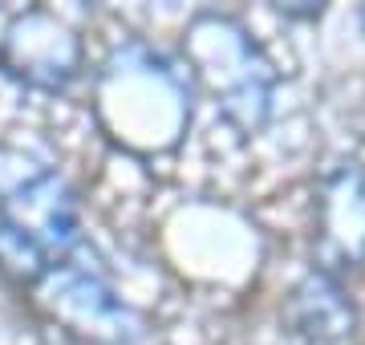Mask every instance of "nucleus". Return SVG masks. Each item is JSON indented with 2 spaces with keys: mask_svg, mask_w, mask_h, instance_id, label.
I'll return each instance as SVG.
<instances>
[{
  "mask_svg": "<svg viewBox=\"0 0 365 345\" xmlns=\"http://www.w3.org/2000/svg\"><path fill=\"white\" fill-rule=\"evenodd\" d=\"M182 61L199 90L211 93L223 122L240 134H260L272 118L276 66L248 29L220 13H199L182 29Z\"/></svg>",
  "mask_w": 365,
  "mask_h": 345,
  "instance_id": "2",
  "label": "nucleus"
},
{
  "mask_svg": "<svg viewBox=\"0 0 365 345\" xmlns=\"http://www.w3.org/2000/svg\"><path fill=\"white\" fill-rule=\"evenodd\" d=\"M284 16H321L325 13V4H276Z\"/></svg>",
  "mask_w": 365,
  "mask_h": 345,
  "instance_id": "9",
  "label": "nucleus"
},
{
  "mask_svg": "<svg viewBox=\"0 0 365 345\" xmlns=\"http://www.w3.org/2000/svg\"><path fill=\"white\" fill-rule=\"evenodd\" d=\"M41 301L81 341L126 345L143 333V321L134 317L130 305H122V297L110 289L102 272L69 264V260H61L41 280Z\"/></svg>",
  "mask_w": 365,
  "mask_h": 345,
  "instance_id": "3",
  "label": "nucleus"
},
{
  "mask_svg": "<svg viewBox=\"0 0 365 345\" xmlns=\"http://www.w3.org/2000/svg\"><path fill=\"white\" fill-rule=\"evenodd\" d=\"M361 29H365V9H361Z\"/></svg>",
  "mask_w": 365,
  "mask_h": 345,
  "instance_id": "10",
  "label": "nucleus"
},
{
  "mask_svg": "<svg viewBox=\"0 0 365 345\" xmlns=\"http://www.w3.org/2000/svg\"><path fill=\"white\" fill-rule=\"evenodd\" d=\"M110 138L134 155H163L191 122V86L167 57L126 41L102 69L98 86Z\"/></svg>",
  "mask_w": 365,
  "mask_h": 345,
  "instance_id": "1",
  "label": "nucleus"
},
{
  "mask_svg": "<svg viewBox=\"0 0 365 345\" xmlns=\"http://www.w3.org/2000/svg\"><path fill=\"white\" fill-rule=\"evenodd\" d=\"M313 268L345 277L365 264V167L345 163L317 187Z\"/></svg>",
  "mask_w": 365,
  "mask_h": 345,
  "instance_id": "6",
  "label": "nucleus"
},
{
  "mask_svg": "<svg viewBox=\"0 0 365 345\" xmlns=\"http://www.w3.org/2000/svg\"><path fill=\"white\" fill-rule=\"evenodd\" d=\"M284 325L309 345H353L361 329V313L337 277L309 268L284 297Z\"/></svg>",
  "mask_w": 365,
  "mask_h": 345,
  "instance_id": "7",
  "label": "nucleus"
},
{
  "mask_svg": "<svg viewBox=\"0 0 365 345\" xmlns=\"http://www.w3.org/2000/svg\"><path fill=\"white\" fill-rule=\"evenodd\" d=\"M53 268L57 264L41 252L37 244H29L21 232L0 224V272H4V277L16 280V284H41Z\"/></svg>",
  "mask_w": 365,
  "mask_h": 345,
  "instance_id": "8",
  "label": "nucleus"
},
{
  "mask_svg": "<svg viewBox=\"0 0 365 345\" xmlns=\"http://www.w3.org/2000/svg\"><path fill=\"white\" fill-rule=\"evenodd\" d=\"M0 224L21 232L53 264H61L81 240V207L61 175L33 171L0 195Z\"/></svg>",
  "mask_w": 365,
  "mask_h": 345,
  "instance_id": "5",
  "label": "nucleus"
},
{
  "mask_svg": "<svg viewBox=\"0 0 365 345\" xmlns=\"http://www.w3.org/2000/svg\"><path fill=\"white\" fill-rule=\"evenodd\" d=\"M0 69L29 90L57 93L81 73V37L45 9H29L0 37Z\"/></svg>",
  "mask_w": 365,
  "mask_h": 345,
  "instance_id": "4",
  "label": "nucleus"
}]
</instances>
